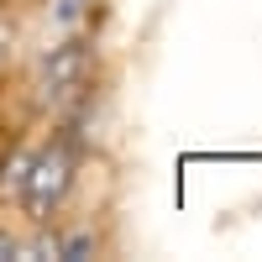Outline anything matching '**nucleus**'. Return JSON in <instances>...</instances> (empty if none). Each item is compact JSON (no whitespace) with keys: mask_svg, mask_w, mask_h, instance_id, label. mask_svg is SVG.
Listing matches in <instances>:
<instances>
[{"mask_svg":"<svg viewBox=\"0 0 262 262\" xmlns=\"http://www.w3.org/2000/svg\"><path fill=\"white\" fill-rule=\"evenodd\" d=\"M6 48H11V21L0 16V58H6Z\"/></svg>","mask_w":262,"mask_h":262,"instance_id":"obj_5","label":"nucleus"},{"mask_svg":"<svg viewBox=\"0 0 262 262\" xmlns=\"http://www.w3.org/2000/svg\"><path fill=\"white\" fill-rule=\"evenodd\" d=\"M90 74H95L90 42H84V37H69V42H58V48L37 63L32 90H37V100L48 105V111H69V105H84V100H90Z\"/></svg>","mask_w":262,"mask_h":262,"instance_id":"obj_2","label":"nucleus"},{"mask_svg":"<svg viewBox=\"0 0 262 262\" xmlns=\"http://www.w3.org/2000/svg\"><path fill=\"white\" fill-rule=\"evenodd\" d=\"M79 137L69 126L53 131L32 158H27V173H21V189H16V205L32 226H53V215L69 205V194L79 184Z\"/></svg>","mask_w":262,"mask_h":262,"instance_id":"obj_1","label":"nucleus"},{"mask_svg":"<svg viewBox=\"0 0 262 262\" xmlns=\"http://www.w3.org/2000/svg\"><path fill=\"white\" fill-rule=\"evenodd\" d=\"M0 257H21V242H16L11 231H0Z\"/></svg>","mask_w":262,"mask_h":262,"instance_id":"obj_4","label":"nucleus"},{"mask_svg":"<svg viewBox=\"0 0 262 262\" xmlns=\"http://www.w3.org/2000/svg\"><path fill=\"white\" fill-rule=\"evenodd\" d=\"M90 252H95V236H90V231L58 236V257H90Z\"/></svg>","mask_w":262,"mask_h":262,"instance_id":"obj_3","label":"nucleus"}]
</instances>
